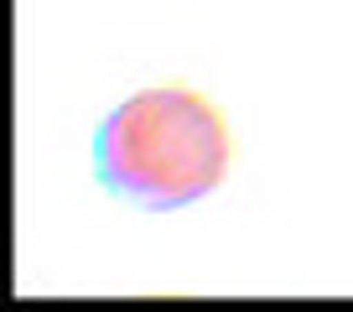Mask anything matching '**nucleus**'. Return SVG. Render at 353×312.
I'll use <instances>...</instances> for the list:
<instances>
[{"instance_id":"nucleus-1","label":"nucleus","mask_w":353,"mask_h":312,"mask_svg":"<svg viewBox=\"0 0 353 312\" xmlns=\"http://www.w3.org/2000/svg\"><path fill=\"white\" fill-rule=\"evenodd\" d=\"M234 167L229 115L188 84H156L104 115L94 177L141 213H176L223 188Z\"/></svg>"}]
</instances>
